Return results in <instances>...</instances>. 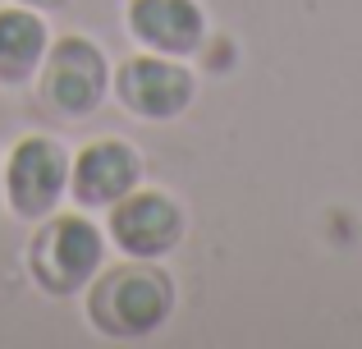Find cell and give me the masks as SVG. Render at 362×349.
<instances>
[{
    "mask_svg": "<svg viewBox=\"0 0 362 349\" xmlns=\"http://www.w3.org/2000/svg\"><path fill=\"white\" fill-rule=\"evenodd\" d=\"M88 317L110 341H142L160 331L175 313V280L156 267V258H129L119 267H101L92 276Z\"/></svg>",
    "mask_w": 362,
    "mask_h": 349,
    "instance_id": "obj_1",
    "label": "cell"
},
{
    "mask_svg": "<svg viewBox=\"0 0 362 349\" xmlns=\"http://www.w3.org/2000/svg\"><path fill=\"white\" fill-rule=\"evenodd\" d=\"M106 258V234L88 216L64 212V216H42L28 248V271L46 294H78L92 285Z\"/></svg>",
    "mask_w": 362,
    "mask_h": 349,
    "instance_id": "obj_2",
    "label": "cell"
},
{
    "mask_svg": "<svg viewBox=\"0 0 362 349\" xmlns=\"http://www.w3.org/2000/svg\"><path fill=\"white\" fill-rule=\"evenodd\" d=\"M42 101L64 120H88L110 92L106 51L88 37H60L46 46L42 60Z\"/></svg>",
    "mask_w": 362,
    "mask_h": 349,
    "instance_id": "obj_3",
    "label": "cell"
},
{
    "mask_svg": "<svg viewBox=\"0 0 362 349\" xmlns=\"http://www.w3.org/2000/svg\"><path fill=\"white\" fill-rule=\"evenodd\" d=\"M5 175V202L23 221H42L69 193V152L46 134H28L14 143L9 161L0 166Z\"/></svg>",
    "mask_w": 362,
    "mask_h": 349,
    "instance_id": "obj_4",
    "label": "cell"
},
{
    "mask_svg": "<svg viewBox=\"0 0 362 349\" xmlns=\"http://www.w3.org/2000/svg\"><path fill=\"white\" fill-rule=\"evenodd\" d=\"M188 230L184 207L160 188H133L124 193L106 216V239L115 244L124 258H165L179 248Z\"/></svg>",
    "mask_w": 362,
    "mask_h": 349,
    "instance_id": "obj_5",
    "label": "cell"
},
{
    "mask_svg": "<svg viewBox=\"0 0 362 349\" xmlns=\"http://www.w3.org/2000/svg\"><path fill=\"white\" fill-rule=\"evenodd\" d=\"M115 92H119L129 115L160 125V120H179L193 106L197 83H193V69L184 60L147 51V55H129L115 69Z\"/></svg>",
    "mask_w": 362,
    "mask_h": 349,
    "instance_id": "obj_6",
    "label": "cell"
},
{
    "mask_svg": "<svg viewBox=\"0 0 362 349\" xmlns=\"http://www.w3.org/2000/svg\"><path fill=\"white\" fill-rule=\"evenodd\" d=\"M138 184H142V156L124 138H97L78 156H69V193L88 212H110Z\"/></svg>",
    "mask_w": 362,
    "mask_h": 349,
    "instance_id": "obj_7",
    "label": "cell"
},
{
    "mask_svg": "<svg viewBox=\"0 0 362 349\" xmlns=\"http://www.w3.org/2000/svg\"><path fill=\"white\" fill-rule=\"evenodd\" d=\"M129 33L156 55H184L202 51L206 42V14L197 0H129Z\"/></svg>",
    "mask_w": 362,
    "mask_h": 349,
    "instance_id": "obj_8",
    "label": "cell"
},
{
    "mask_svg": "<svg viewBox=\"0 0 362 349\" xmlns=\"http://www.w3.org/2000/svg\"><path fill=\"white\" fill-rule=\"evenodd\" d=\"M46 46H51V33H46L37 9H28V5L0 9V83L5 88H18V83H28L42 69Z\"/></svg>",
    "mask_w": 362,
    "mask_h": 349,
    "instance_id": "obj_9",
    "label": "cell"
},
{
    "mask_svg": "<svg viewBox=\"0 0 362 349\" xmlns=\"http://www.w3.org/2000/svg\"><path fill=\"white\" fill-rule=\"evenodd\" d=\"M14 5H28V9H37V14H51V9H64L69 0H14Z\"/></svg>",
    "mask_w": 362,
    "mask_h": 349,
    "instance_id": "obj_10",
    "label": "cell"
},
{
    "mask_svg": "<svg viewBox=\"0 0 362 349\" xmlns=\"http://www.w3.org/2000/svg\"><path fill=\"white\" fill-rule=\"evenodd\" d=\"M0 202H5V175H0Z\"/></svg>",
    "mask_w": 362,
    "mask_h": 349,
    "instance_id": "obj_11",
    "label": "cell"
}]
</instances>
